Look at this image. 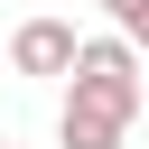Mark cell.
I'll use <instances>...</instances> for the list:
<instances>
[{
    "instance_id": "3957f363",
    "label": "cell",
    "mask_w": 149,
    "mask_h": 149,
    "mask_svg": "<svg viewBox=\"0 0 149 149\" xmlns=\"http://www.w3.org/2000/svg\"><path fill=\"white\" fill-rule=\"evenodd\" d=\"M112 9V28H121V47H149V0H102Z\"/></svg>"
},
{
    "instance_id": "6da1fadb",
    "label": "cell",
    "mask_w": 149,
    "mask_h": 149,
    "mask_svg": "<svg viewBox=\"0 0 149 149\" xmlns=\"http://www.w3.org/2000/svg\"><path fill=\"white\" fill-rule=\"evenodd\" d=\"M74 28L65 19H19V37H9V74H74Z\"/></svg>"
},
{
    "instance_id": "7a4b0ae2",
    "label": "cell",
    "mask_w": 149,
    "mask_h": 149,
    "mask_svg": "<svg viewBox=\"0 0 149 149\" xmlns=\"http://www.w3.org/2000/svg\"><path fill=\"white\" fill-rule=\"evenodd\" d=\"M121 130H130V121H121L112 102H93V93L65 84V112H56V140H65V149H121Z\"/></svg>"
}]
</instances>
